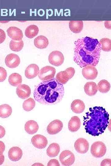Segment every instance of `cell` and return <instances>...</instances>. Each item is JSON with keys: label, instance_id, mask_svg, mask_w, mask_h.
Instances as JSON below:
<instances>
[{"label": "cell", "instance_id": "obj_38", "mask_svg": "<svg viewBox=\"0 0 111 166\" xmlns=\"http://www.w3.org/2000/svg\"><path fill=\"white\" fill-rule=\"evenodd\" d=\"M4 160V156L3 154H0V165L2 164Z\"/></svg>", "mask_w": 111, "mask_h": 166}, {"label": "cell", "instance_id": "obj_22", "mask_svg": "<svg viewBox=\"0 0 111 166\" xmlns=\"http://www.w3.org/2000/svg\"><path fill=\"white\" fill-rule=\"evenodd\" d=\"M25 131L29 134H33L38 131L39 126L34 120H31L27 121L24 126Z\"/></svg>", "mask_w": 111, "mask_h": 166}, {"label": "cell", "instance_id": "obj_13", "mask_svg": "<svg viewBox=\"0 0 111 166\" xmlns=\"http://www.w3.org/2000/svg\"><path fill=\"white\" fill-rule=\"evenodd\" d=\"M20 62L19 56L14 53L8 54L5 59V63L6 65L11 68L17 67L19 64Z\"/></svg>", "mask_w": 111, "mask_h": 166}, {"label": "cell", "instance_id": "obj_20", "mask_svg": "<svg viewBox=\"0 0 111 166\" xmlns=\"http://www.w3.org/2000/svg\"><path fill=\"white\" fill-rule=\"evenodd\" d=\"M49 44L48 39L46 37L40 35L36 38L34 40L35 46L39 49L46 48Z\"/></svg>", "mask_w": 111, "mask_h": 166}, {"label": "cell", "instance_id": "obj_7", "mask_svg": "<svg viewBox=\"0 0 111 166\" xmlns=\"http://www.w3.org/2000/svg\"><path fill=\"white\" fill-rule=\"evenodd\" d=\"M60 160L62 164L64 166H70L75 162V157L74 154L69 150L62 151L59 156Z\"/></svg>", "mask_w": 111, "mask_h": 166}, {"label": "cell", "instance_id": "obj_29", "mask_svg": "<svg viewBox=\"0 0 111 166\" xmlns=\"http://www.w3.org/2000/svg\"><path fill=\"white\" fill-rule=\"evenodd\" d=\"M24 43L23 40L15 41L11 40L9 44L10 49L15 52L20 51L23 48Z\"/></svg>", "mask_w": 111, "mask_h": 166}, {"label": "cell", "instance_id": "obj_37", "mask_svg": "<svg viewBox=\"0 0 111 166\" xmlns=\"http://www.w3.org/2000/svg\"><path fill=\"white\" fill-rule=\"evenodd\" d=\"M5 146L4 143L1 141H0V154H3L5 150Z\"/></svg>", "mask_w": 111, "mask_h": 166}, {"label": "cell", "instance_id": "obj_24", "mask_svg": "<svg viewBox=\"0 0 111 166\" xmlns=\"http://www.w3.org/2000/svg\"><path fill=\"white\" fill-rule=\"evenodd\" d=\"M60 151V147L58 144L56 143L51 144L47 150V155L50 157L57 156Z\"/></svg>", "mask_w": 111, "mask_h": 166}, {"label": "cell", "instance_id": "obj_15", "mask_svg": "<svg viewBox=\"0 0 111 166\" xmlns=\"http://www.w3.org/2000/svg\"><path fill=\"white\" fill-rule=\"evenodd\" d=\"M16 94L20 98L24 99L30 97L31 93L30 87L25 84L18 85L16 89Z\"/></svg>", "mask_w": 111, "mask_h": 166}, {"label": "cell", "instance_id": "obj_9", "mask_svg": "<svg viewBox=\"0 0 111 166\" xmlns=\"http://www.w3.org/2000/svg\"><path fill=\"white\" fill-rule=\"evenodd\" d=\"M74 146L76 150L78 152L84 154L88 151L89 144L86 139L80 138L78 139L75 142Z\"/></svg>", "mask_w": 111, "mask_h": 166}, {"label": "cell", "instance_id": "obj_8", "mask_svg": "<svg viewBox=\"0 0 111 166\" xmlns=\"http://www.w3.org/2000/svg\"><path fill=\"white\" fill-rule=\"evenodd\" d=\"M48 61L51 65L56 66L61 65L64 61V57L60 51L55 50L51 52L48 56Z\"/></svg>", "mask_w": 111, "mask_h": 166}, {"label": "cell", "instance_id": "obj_30", "mask_svg": "<svg viewBox=\"0 0 111 166\" xmlns=\"http://www.w3.org/2000/svg\"><path fill=\"white\" fill-rule=\"evenodd\" d=\"M101 45V49L106 52L110 51L111 50V40L108 38H104L99 41Z\"/></svg>", "mask_w": 111, "mask_h": 166}, {"label": "cell", "instance_id": "obj_26", "mask_svg": "<svg viewBox=\"0 0 111 166\" xmlns=\"http://www.w3.org/2000/svg\"><path fill=\"white\" fill-rule=\"evenodd\" d=\"M39 29L37 26L32 25L28 26L25 30V35L28 38H32L37 35Z\"/></svg>", "mask_w": 111, "mask_h": 166}, {"label": "cell", "instance_id": "obj_16", "mask_svg": "<svg viewBox=\"0 0 111 166\" xmlns=\"http://www.w3.org/2000/svg\"><path fill=\"white\" fill-rule=\"evenodd\" d=\"M8 155L10 160L16 161L21 158L23 155L22 151L18 147H13L9 150Z\"/></svg>", "mask_w": 111, "mask_h": 166}, {"label": "cell", "instance_id": "obj_5", "mask_svg": "<svg viewBox=\"0 0 111 166\" xmlns=\"http://www.w3.org/2000/svg\"><path fill=\"white\" fill-rule=\"evenodd\" d=\"M91 153L94 157L101 158L104 156L106 152V147L104 143L101 141L94 142L91 147Z\"/></svg>", "mask_w": 111, "mask_h": 166}, {"label": "cell", "instance_id": "obj_2", "mask_svg": "<svg viewBox=\"0 0 111 166\" xmlns=\"http://www.w3.org/2000/svg\"><path fill=\"white\" fill-rule=\"evenodd\" d=\"M64 91L63 85L56 78L40 83L34 92L35 100L44 105H55L62 100Z\"/></svg>", "mask_w": 111, "mask_h": 166}, {"label": "cell", "instance_id": "obj_11", "mask_svg": "<svg viewBox=\"0 0 111 166\" xmlns=\"http://www.w3.org/2000/svg\"><path fill=\"white\" fill-rule=\"evenodd\" d=\"M83 68L82 74L85 78L87 80H93L97 77L98 71L95 66L88 65Z\"/></svg>", "mask_w": 111, "mask_h": 166}, {"label": "cell", "instance_id": "obj_18", "mask_svg": "<svg viewBox=\"0 0 111 166\" xmlns=\"http://www.w3.org/2000/svg\"><path fill=\"white\" fill-rule=\"evenodd\" d=\"M71 109L74 113L79 114L82 113L85 108L84 102L80 99H76L72 101L71 105Z\"/></svg>", "mask_w": 111, "mask_h": 166}, {"label": "cell", "instance_id": "obj_4", "mask_svg": "<svg viewBox=\"0 0 111 166\" xmlns=\"http://www.w3.org/2000/svg\"><path fill=\"white\" fill-rule=\"evenodd\" d=\"M75 72V71L73 68L69 67L64 71L58 72L56 75V79L60 84H65L73 77Z\"/></svg>", "mask_w": 111, "mask_h": 166}, {"label": "cell", "instance_id": "obj_35", "mask_svg": "<svg viewBox=\"0 0 111 166\" xmlns=\"http://www.w3.org/2000/svg\"><path fill=\"white\" fill-rule=\"evenodd\" d=\"M101 166H111V160L110 159H105L103 160L101 163Z\"/></svg>", "mask_w": 111, "mask_h": 166}, {"label": "cell", "instance_id": "obj_17", "mask_svg": "<svg viewBox=\"0 0 111 166\" xmlns=\"http://www.w3.org/2000/svg\"><path fill=\"white\" fill-rule=\"evenodd\" d=\"M39 68L36 64H32L29 65L26 68L25 75L27 78L31 79L35 77L39 74Z\"/></svg>", "mask_w": 111, "mask_h": 166}, {"label": "cell", "instance_id": "obj_28", "mask_svg": "<svg viewBox=\"0 0 111 166\" xmlns=\"http://www.w3.org/2000/svg\"><path fill=\"white\" fill-rule=\"evenodd\" d=\"M97 87L98 90L100 92L105 93L109 91L110 85V83L107 80L103 79L98 82Z\"/></svg>", "mask_w": 111, "mask_h": 166}, {"label": "cell", "instance_id": "obj_14", "mask_svg": "<svg viewBox=\"0 0 111 166\" xmlns=\"http://www.w3.org/2000/svg\"><path fill=\"white\" fill-rule=\"evenodd\" d=\"M6 31L8 36L13 40L19 41L23 37L22 31L17 27H10Z\"/></svg>", "mask_w": 111, "mask_h": 166}, {"label": "cell", "instance_id": "obj_1", "mask_svg": "<svg viewBox=\"0 0 111 166\" xmlns=\"http://www.w3.org/2000/svg\"><path fill=\"white\" fill-rule=\"evenodd\" d=\"M101 47L97 39L86 37L75 42L73 60L80 67L96 66L100 55Z\"/></svg>", "mask_w": 111, "mask_h": 166}, {"label": "cell", "instance_id": "obj_34", "mask_svg": "<svg viewBox=\"0 0 111 166\" xmlns=\"http://www.w3.org/2000/svg\"><path fill=\"white\" fill-rule=\"evenodd\" d=\"M6 34L4 31L0 29V44L2 43L5 39Z\"/></svg>", "mask_w": 111, "mask_h": 166}, {"label": "cell", "instance_id": "obj_33", "mask_svg": "<svg viewBox=\"0 0 111 166\" xmlns=\"http://www.w3.org/2000/svg\"><path fill=\"white\" fill-rule=\"evenodd\" d=\"M60 164L58 161L56 159H51L49 160L47 163V166H60Z\"/></svg>", "mask_w": 111, "mask_h": 166}, {"label": "cell", "instance_id": "obj_31", "mask_svg": "<svg viewBox=\"0 0 111 166\" xmlns=\"http://www.w3.org/2000/svg\"><path fill=\"white\" fill-rule=\"evenodd\" d=\"M35 105L34 100L32 98H29L25 100L23 105V109L26 111H29L32 110Z\"/></svg>", "mask_w": 111, "mask_h": 166}, {"label": "cell", "instance_id": "obj_36", "mask_svg": "<svg viewBox=\"0 0 111 166\" xmlns=\"http://www.w3.org/2000/svg\"><path fill=\"white\" fill-rule=\"evenodd\" d=\"M5 134V130L4 128L0 125V138L3 137Z\"/></svg>", "mask_w": 111, "mask_h": 166}, {"label": "cell", "instance_id": "obj_6", "mask_svg": "<svg viewBox=\"0 0 111 166\" xmlns=\"http://www.w3.org/2000/svg\"><path fill=\"white\" fill-rule=\"evenodd\" d=\"M56 72V69L54 67L46 66L39 71L38 77L43 81H48L54 78Z\"/></svg>", "mask_w": 111, "mask_h": 166}, {"label": "cell", "instance_id": "obj_32", "mask_svg": "<svg viewBox=\"0 0 111 166\" xmlns=\"http://www.w3.org/2000/svg\"><path fill=\"white\" fill-rule=\"evenodd\" d=\"M7 73L6 70L3 67H0V82L3 81L6 79Z\"/></svg>", "mask_w": 111, "mask_h": 166}, {"label": "cell", "instance_id": "obj_23", "mask_svg": "<svg viewBox=\"0 0 111 166\" xmlns=\"http://www.w3.org/2000/svg\"><path fill=\"white\" fill-rule=\"evenodd\" d=\"M70 30L75 33H80L83 27V22L82 21H71L69 23Z\"/></svg>", "mask_w": 111, "mask_h": 166}, {"label": "cell", "instance_id": "obj_10", "mask_svg": "<svg viewBox=\"0 0 111 166\" xmlns=\"http://www.w3.org/2000/svg\"><path fill=\"white\" fill-rule=\"evenodd\" d=\"M63 127V124L60 120L58 119L54 120L51 122L47 127V130L48 134L50 135L56 134L60 132Z\"/></svg>", "mask_w": 111, "mask_h": 166}, {"label": "cell", "instance_id": "obj_21", "mask_svg": "<svg viewBox=\"0 0 111 166\" xmlns=\"http://www.w3.org/2000/svg\"><path fill=\"white\" fill-rule=\"evenodd\" d=\"M84 89L86 94L90 96L95 95L98 91L97 85L93 81L87 82L84 86Z\"/></svg>", "mask_w": 111, "mask_h": 166}, {"label": "cell", "instance_id": "obj_19", "mask_svg": "<svg viewBox=\"0 0 111 166\" xmlns=\"http://www.w3.org/2000/svg\"><path fill=\"white\" fill-rule=\"evenodd\" d=\"M80 120L76 116L72 117L68 123V129L71 132H74L77 131L80 126Z\"/></svg>", "mask_w": 111, "mask_h": 166}, {"label": "cell", "instance_id": "obj_3", "mask_svg": "<svg viewBox=\"0 0 111 166\" xmlns=\"http://www.w3.org/2000/svg\"><path fill=\"white\" fill-rule=\"evenodd\" d=\"M109 117L108 112L102 107L90 108L84 117L83 125L86 132L94 136L103 133L109 124Z\"/></svg>", "mask_w": 111, "mask_h": 166}, {"label": "cell", "instance_id": "obj_25", "mask_svg": "<svg viewBox=\"0 0 111 166\" xmlns=\"http://www.w3.org/2000/svg\"><path fill=\"white\" fill-rule=\"evenodd\" d=\"M22 81V76L17 73L11 74L8 78V81L10 84L14 86H17L21 85Z\"/></svg>", "mask_w": 111, "mask_h": 166}, {"label": "cell", "instance_id": "obj_27", "mask_svg": "<svg viewBox=\"0 0 111 166\" xmlns=\"http://www.w3.org/2000/svg\"><path fill=\"white\" fill-rule=\"evenodd\" d=\"M12 113V108L9 105L4 104L0 106V117L6 118L9 117Z\"/></svg>", "mask_w": 111, "mask_h": 166}, {"label": "cell", "instance_id": "obj_12", "mask_svg": "<svg viewBox=\"0 0 111 166\" xmlns=\"http://www.w3.org/2000/svg\"><path fill=\"white\" fill-rule=\"evenodd\" d=\"M31 142L33 145L39 149L44 148L47 144V140L43 135L37 134L34 136L31 139Z\"/></svg>", "mask_w": 111, "mask_h": 166}]
</instances>
